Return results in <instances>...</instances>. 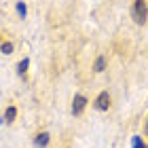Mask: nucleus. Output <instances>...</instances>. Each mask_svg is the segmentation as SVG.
Wrapping results in <instances>:
<instances>
[{"label":"nucleus","mask_w":148,"mask_h":148,"mask_svg":"<svg viewBox=\"0 0 148 148\" xmlns=\"http://www.w3.org/2000/svg\"><path fill=\"white\" fill-rule=\"evenodd\" d=\"M34 144H36L38 148H45L47 144H49V133H47V131L38 133V136H36V140H34Z\"/></svg>","instance_id":"nucleus-4"},{"label":"nucleus","mask_w":148,"mask_h":148,"mask_svg":"<svg viewBox=\"0 0 148 148\" xmlns=\"http://www.w3.org/2000/svg\"><path fill=\"white\" fill-rule=\"evenodd\" d=\"M17 13H19L21 17H25V13H28V9H25V4H23V2H19V4H17Z\"/></svg>","instance_id":"nucleus-9"},{"label":"nucleus","mask_w":148,"mask_h":148,"mask_svg":"<svg viewBox=\"0 0 148 148\" xmlns=\"http://www.w3.org/2000/svg\"><path fill=\"white\" fill-rule=\"evenodd\" d=\"M131 17H133L136 23H144L148 19V2H146V0H133Z\"/></svg>","instance_id":"nucleus-1"},{"label":"nucleus","mask_w":148,"mask_h":148,"mask_svg":"<svg viewBox=\"0 0 148 148\" xmlns=\"http://www.w3.org/2000/svg\"><path fill=\"white\" fill-rule=\"evenodd\" d=\"M0 49H2L4 55H11V53H13V42H2V45H0Z\"/></svg>","instance_id":"nucleus-8"},{"label":"nucleus","mask_w":148,"mask_h":148,"mask_svg":"<svg viewBox=\"0 0 148 148\" xmlns=\"http://www.w3.org/2000/svg\"><path fill=\"white\" fill-rule=\"evenodd\" d=\"M144 133L148 136V121H146V125H144Z\"/></svg>","instance_id":"nucleus-11"},{"label":"nucleus","mask_w":148,"mask_h":148,"mask_svg":"<svg viewBox=\"0 0 148 148\" xmlns=\"http://www.w3.org/2000/svg\"><path fill=\"white\" fill-rule=\"evenodd\" d=\"M15 116H17V108H15V106H9L6 112H4V123H13Z\"/></svg>","instance_id":"nucleus-5"},{"label":"nucleus","mask_w":148,"mask_h":148,"mask_svg":"<svg viewBox=\"0 0 148 148\" xmlns=\"http://www.w3.org/2000/svg\"><path fill=\"white\" fill-rule=\"evenodd\" d=\"M106 68V57L104 55H99L97 59H95V72H102Z\"/></svg>","instance_id":"nucleus-7"},{"label":"nucleus","mask_w":148,"mask_h":148,"mask_svg":"<svg viewBox=\"0 0 148 148\" xmlns=\"http://www.w3.org/2000/svg\"><path fill=\"white\" fill-rule=\"evenodd\" d=\"M110 102H112L110 93H108V91H102V93H99V95L95 97V108L104 112V110H108V108H110Z\"/></svg>","instance_id":"nucleus-3"},{"label":"nucleus","mask_w":148,"mask_h":148,"mask_svg":"<svg viewBox=\"0 0 148 148\" xmlns=\"http://www.w3.org/2000/svg\"><path fill=\"white\" fill-rule=\"evenodd\" d=\"M133 148H148V146H146L140 138H133Z\"/></svg>","instance_id":"nucleus-10"},{"label":"nucleus","mask_w":148,"mask_h":148,"mask_svg":"<svg viewBox=\"0 0 148 148\" xmlns=\"http://www.w3.org/2000/svg\"><path fill=\"white\" fill-rule=\"evenodd\" d=\"M28 66H30V59H28V57H25V59H21V62L17 64V72L23 76V74H25V70H28Z\"/></svg>","instance_id":"nucleus-6"},{"label":"nucleus","mask_w":148,"mask_h":148,"mask_svg":"<svg viewBox=\"0 0 148 148\" xmlns=\"http://www.w3.org/2000/svg\"><path fill=\"white\" fill-rule=\"evenodd\" d=\"M87 104H89V102H87L85 95H80V93H78V95H74V99H72V114H74V116L83 114V110L87 108Z\"/></svg>","instance_id":"nucleus-2"}]
</instances>
